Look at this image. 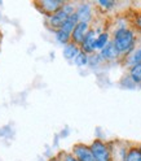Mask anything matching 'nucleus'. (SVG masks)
Listing matches in <instances>:
<instances>
[{"instance_id":"obj_1","label":"nucleus","mask_w":141,"mask_h":161,"mask_svg":"<svg viewBox=\"0 0 141 161\" xmlns=\"http://www.w3.org/2000/svg\"><path fill=\"white\" fill-rule=\"evenodd\" d=\"M112 42L117 48L118 53L120 55V60H122L136 49V42H137L136 33L129 27L115 29L113 31Z\"/></svg>"},{"instance_id":"obj_2","label":"nucleus","mask_w":141,"mask_h":161,"mask_svg":"<svg viewBox=\"0 0 141 161\" xmlns=\"http://www.w3.org/2000/svg\"><path fill=\"white\" fill-rule=\"evenodd\" d=\"M75 12H76V4L65 2V4L62 5V8L60 9V11H57L56 13H53L52 16L48 17V19H47L48 27L56 33L57 30H60L65 25L67 18L71 14H74Z\"/></svg>"},{"instance_id":"obj_3","label":"nucleus","mask_w":141,"mask_h":161,"mask_svg":"<svg viewBox=\"0 0 141 161\" xmlns=\"http://www.w3.org/2000/svg\"><path fill=\"white\" fill-rule=\"evenodd\" d=\"M91 151L95 156L96 161H113L112 149L107 143H105L101 139H95L92 143L89 144Z\"/></svg>"},{"instance_id":"obj_4","label":"nucleus","mask_w":141,"mask_h":161,"mask_svg":"<svg viewBox=\"0 0 141 161\" xmlns=\"http://www.w3.org/2000/svg\"><path fill=\"white\" fill-rule=\"evenodd\" d=\"M64 4H65V2H62V0H42V2L35 3V7L40 12L45 13L49 17L53 13H56L57 11H60Z\"/></svg>"},{"instance_id":"obj_5","label":"nucleus","mask_w":141,"mask_h":161,"mask_svg":"<svg viewBox=\"0 0 141 161\" xmlns=\"http://www.w3.org/2000/svg\"><path fill=\"white\" fill-rule=\"evenodd\" d=\"M96 39H97V31L96 29L91 27V30L88 31V34L86 35L83 43L80 44V51L87 53L88 56L96 53Z\"/></svg>"},{"instance_id":"obj_6","label":"nucleus","mask_w":141,"mask_h":161,"mask_svg":"<svg viewBox=\"0 0 141 161\" xmlns=\"http://www.w3.org/2000/svg\"><path fill=\"white\" fill-rule=\"evenodd\" d=\"M71 153L79 160V161H96L95 156L91 151V147L84 143H76L71 148Z\"/></svg>"},{"instance_id":"obj_7","label":"nucleus","mask_w":141,"mask_h":161,"mask_svg":"<svg viewBox=\"0 0 141 161\" xmlns=\"http://www.w3.org/2000/svg\"><path fill=\"white\" fill-rule=\"evenodd\" d=\"M91 30V24L87 22H78V25L74 27L73 33H71V43L78 44L80 47V44L83 43V40L86 38V35L88 34V31Z\"/></svg>"},{"instance_id":"obj_8","label":"nucleus","mask_w":141,"mask_h":161,"mask_svg":"<svg viewBox=\"0 0 141 161\" xmlns=\"http://www.w3.org/2000/svg\"><path fill=\"white\" fill-rule=\"evenodd\" d=\"M76 14L80 22H87L91 24L92 22V17H93V9L92 5L89 3H79L76 4Z\"/></svg>"},{"instance_id":"obj_9","label":"nucleus","mask_w":141,"mask_h":161,"mask_svg":"<svg viewBox=\"0 0 141 161\" xmlns=\"http://www.w3.org/2000/svg\"><path fill=\"white\" fill-rule=\"evenodd\" d=\"M100 55H101L104 63H112V61H117V60H120V55L118 53L117 48L114 47L113 42L110 40L107 43V46L100 51Z\"/></svg>"},{"instance_id":"obj_10","label":"nucleus","mask_w":141,"mask_h":161,"mask_svg":"<svg viewBox=\"0 0 141 161\" xmlns=\"http://www.w3.org/2000/svg\"><path fill=\"white\" fill-rule=\"evenodd\" d=\"M120 61L124 63V65L128 66V69H129L131 66L136 65V64H141V47H137L132 53L128 55V56H126L124 58L120 60Z\"/></svg>"},{"instance_id":"obj_11","label":"nucleus","mask_w":141,"mask_h":161,"mask_svg":"<svg viewBox=\"0 0 141 161\" xmlns=\"http://www.w3.org/2000/svg\"><path fill=\"white\" fill-rule=\"evenodd\" d=\"M79 52H80V47L78 46V44H74V43H71L70 42L69 44H66L65 47H64V52H62V56L66 58V60H74L78 55H79Z\"/></svg>"},{"instance_id":"obj_12","label":"nucleus","mask_w":141,"mask_h":161,"mask_svg":"<svg viewBox=\"0 0 141 161\" xmlns=\"http://www.w3.org/2000/svg\"><path fill=\"white\" fill-rule=\"evenodd\" d=\"M110 33L109 31H106V30H104L102 33H100L98 35H97V39H96V51H101V49H104L106 46H107V43L110 42Z\"/></svg>"},{"instance_id":"obj_13","label":"nucleus","mask_w":141,"mask_h":161,"mask_svg":"<svg viewBox=\"0 0 141 161\" xmlns=\"http://www.w3.org/2000/svg\"><path fill=\"white\" fill-rule=\"evenodd\" d=\"M78 22H79V18H78V14H76V12H75L74 14H71V16L67 18V21L65 22V25H64L61 29H60V30H62V31H65L66 34L71 35L73 30H74V27L78 25Z\"/></svg>"},{"instance_id":"obj_14","label":"nucleus","mask_w":141,"mask_h":161,"mask_svg":"<svg viewBox=\"0 0 141 161\" xmlns=\"http://www.w3.org/2000/svg\"><path fill=\"white\" fill-rule=\"evenodd\" d=\"M124 161H141V151L138 146H129Z\"/></svg>"},{"instance_id":"obj_15","label":"nucleus","mask_w":141,"mask_h":161,"mask_svg":"<svg viewBox=\"0 0 141 161\" xmlns=\"http://www.w3.org/2000/svg\"><path fill=\"white\" fill-rule=\"evenodd\" d=\"M128 75L137 86H140L141 85V64H136L133 66H131L128 69Z\"/></svg>"},{"instance_id":"obj_16","label":"nucleus","mask_w":141,"mask_h":161,"mask_svg":"<svg viewBox=\"0 0 141 161\" xmlns=\"http://www.w3.org/2000/svg\"><path fill=\"white\" fill-rule=\"evenodd\" d=\"M56 35V39H57V42L58 43H61V44H69L70 42H71V35L70 34H66L65 31H62V30H57V31L55 33Z\"/></svg>"},{"instance_id":"obj_17","label":"nucleus","mask_w":141,"mask_h":161,"mask_svg":"<svg viewBox=\"0 0 141 161\" xmlns=\"http://www.w3.org/2000/svg\"><path fill=\"white\" fill-rule=\"evenodd\" d=\"M88 61H89V56L82 51H80L79 55L74 58V64L76 66H86V65H88Z\"/></svg>"},{"instance_id":"obj_18","label":"nucleus","mask_w":141,"mask_h":161,"mask_svg":"<svg viewBox=\"0 0 141 161\" xmlns=\"http://www.w3.org/2000/svg\"><path fill=\"white\" fill-rule=\"evenodd\" d=\"M98 7H104L106 11H110L112 8H114L117 5L115 2H110V0H98V2L96 3Z\"/></svg>"},{"instance_id":"obj_19","label":"nucleus","mask_w":141,"mask_h":161,"mask_svg":"<svg viewBox=\"0 0 141 161\" xmlns=\"http://www.w3.org/2000/svg\"><path fill=\"white\" fill-rule=\"evenodd\" d=\"M58 157L61 158L62 161H79L71 152H60V155H58Z\"/></svg>"},{"instance_id":"obj_20","label":"nucleus","mask_w":141,"mask_h":161,"mask_svg":"<svg viewBox=\"0 0 141 161\" xmlns=\"http://www.w3.org/2000/svg\"><path fill=\"white\" fill-rule=\"evenodd\" d=\"M48 161H62V160L58 156H53V157H51V158H49Z\"/></svg>"},{"instance_id":"obj_21","label":"nucleus","mask_w":141,"mask_h":161,"mask_svg":"<svg viewBox=\"0 0 141 161\" xmlns=\"http://www.w3.org/2000/svg\"><path fill=\"white\" fill-rule=\"evenodd\" d=\"M136 24H137V26H140V27H141V17H138V18L136 19Z\"/></svg>"},{"instance_id":"obj_22","label":"nucleus","mask_w":141,"mask_h":161,"mask_svg":"<svg viewBox=\"0 0 141 161\" xmlns=\"http://www.w3.org/2000/svg\"><path fill=\"white\" fill-rule=\"evenodd\" d=\"M0 43H2V33H0Z\"/></svg>"},{"instance_id":"obj_23","label":"nucleus","mask_w":141,"mask_h":161,"mask_svg":"<svg viewBox=\"0 0 141 161\" xmlns=\"http://www.w3.org/2000/svg\"><path fill=\"white\" fill-rule=\"evenodd\" d=\"M138 148H140V151H141V143H140V144H138Z\"/></svg>"},{"instance_id":"obj_24","label":"nucleus","mask_w":141,"mask_h":161,"mask_svg":"<svg viewBox=\"0 0 141 161\" xmlns=\"http://www.w3.org/2000/svg\"><path fill=\"white\" fill-rule=\"evenodd\" d=\"M140 87H141V85H140Z\"/></svg>"}]
</instances>
